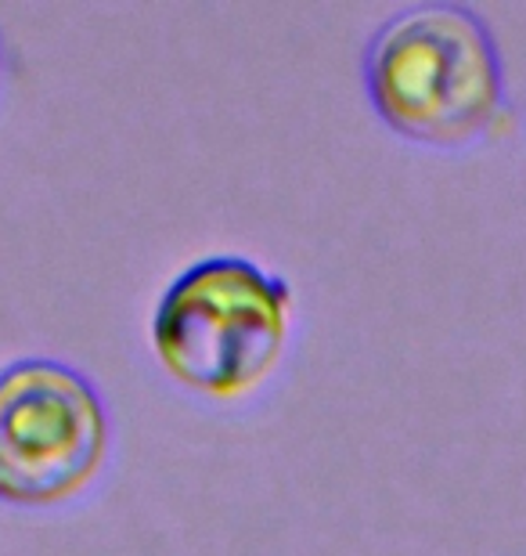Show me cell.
<instances>
[{"instance_id": "obj_1", "label": "cell", "mask_w": 526, "mask_h": 556, "mask_svg": "<svg viewBox=\"0 0 526 556\" xmlns=\"http://www.w3.org/2000/svg\"><path fill=\"white\" fill-rule=\"evenodd\" d=\"M361 76L379 119L433 149L487 141L512 116L495 29L458 0H419L386 15L364 40Z\"/></svg>"}, {"instance_id": "obj_2", "label": "cell", "mask_w": 526, "mask_h": 556, "mask_svg": "<svg viewBox=\"0 0 526 556\" xmlns=\"http://www.w3.org/2000/svg\"><path fill=\"white\" fill-rule=\"evenodd\" d=\"M285 275L245 253H206L177 271L152 307V351L177 383L239 402L271 380L293 329Z\"/></svg>"}, {"instance_id": "obj_3", "label": "cell", "mask_w": 526, "mask_h": 556, "mask_svg": "<svg viewBox=\"0 0 526 556\" xmlns=\"http://www.w3.org/2000/svg\"><path fill=\"white\" fill-rule=\"evenodd\" d=\"M112 448L105 394L51 354L0 365V503L62 506L102 477Z\"/></svg>"}, {"instance_id": "obj_4", "label": "cell", "mask_w": 526, "mask_h": 556, "mask_svg": "<svg viewBox=\"0 0 526 556\" xmlns=\"http://www.w3.org/2000/svg\"><path fill=\"white\" fill-rule=\"evenodd\" d=\"M4 73H8V43H4V29H0V87H4Z\"/></svg>"}]
</instances>
